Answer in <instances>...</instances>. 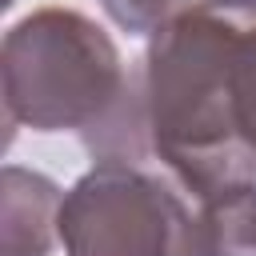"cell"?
<instances>
[{"instance_id":"6da1fadb","label":"cell","mask_w":256,"mask_h":256,"mask_svg":"<svg viewBox=\"0 0 256 256\" xmlns=\"http://www.w3.org/2000/svg\"><path fill=\"white\" fill-rule=\"evenodd\" d=\"M248 12H188L152 32L136 76L144 148L196 196L256 180L228 108V52Z\"/></svg>"},{"instance_id":"7a4b0ae2","label":"cell","mask_w":256,"mask_h":256,"mask_svg":"<svg viewBox=\"0 0 256 256\" xmlns=\"http://www.w3.org/2000/svg\"><path fill=\"white\" fill-rule=\"evenodd\" d=\"M8 124L32 132L96 136L124 104L132 76L108 32L72 8H40L16 20L0 48Z\"/></svg>"},{"instance_id":"3957f363","label":"cell","mask_w":256,"mask_h":256,"mask_svg":"<svg viewBox=\"0 0 256 256\" xmlns=\"http://www.w3.org/2000/svg\"><path fill=\"white\" fill-rule=\"evenodd\" d=\"M64 256H204L200 216L132 160H96L60 204Z\"/></svg>"},{"instance_id":"277c9868","label":"cell","mask_w":256,"mask_h":256,"mask_svg":"<svg viewBox=\"0 0 256 256\" xmlns=\"http://www.w3.org/2000/svg\"><path fill=\"white\" fill-rule=\"evenodd\" d=\"M60 188L28 168L8 164L0 184V256H48L52 240H60Z\"/></svg>"},{"instance_id":"5b68a950","label":"cell","mask_w":256,"mask_h":256,"mask_svg":"<svg viewBox=\"0 0 256 256\" xmlns=\"http://www.w3.org/2000/svg\"><path fill=\"white\" fill-rule=\"evenodd\" d=\"M204 256H256V180L200 200Z\"/></svg>"},{"instance_id":"8992f818","label":"cell","mask_w":256,"mask_h":256,"mask_svg":"<svg viewBox=\"0 0 256 256\" xmlns=\"http://www.w3.org/2000/svg\"><path fill=\"white\" fill-rule=\"evenodd\" d=\"M228 108L236 136L256 152V12H248L228 52Z\"/></svg>"},{"instance_id":"52a82bcc","label":"cell","mask_w":256,"mask_h":256,"mask_svg":"<svg viewBox=\"0 0 256 256\" xmlns=\"http://www.w3.org/2000/svg\"><path fill=\"white\" fill-rule=\"evenodd\" d=\"M104 12L132 36H152L188 12H256V0H104Z\"/></svg>"},{"instance_id":"ba28073f","label":"cell","mask_w":256,"mask_h":256,"mask_svg":"<svg viewBox=\"0 0 256 256\" xmlns=\"http://www.w3.org/2000/svg\"><path fill=\"white\" fill-rule=\"evenodd\" d=\"M4 4H12V0H4Z\"/></svg>"}]
</instances>
